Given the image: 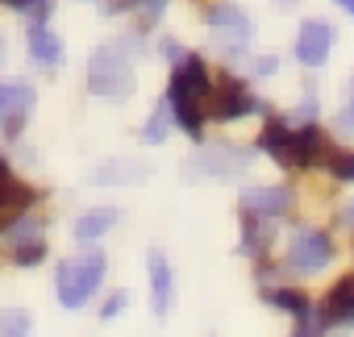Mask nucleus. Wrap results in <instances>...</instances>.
<instances>
[{"label": "nucleus", "instance_id": "obj_1", "mask_svg": "<svg viewBox=\"0 0 354 337\" xmlns=\"http://www.w3.org/2000/svg\"><path fill=\"white\" fill-rule=\"evenodd\" d=\"M142 50L138 34H117L100 42V50L88 63V92L104 100H125L133 92V59Z\"/></svg>", "mask_w": 354, "mask_h": 337}, {"label": "nucleus", "instance_id": "obj_2", "mask_svg": "<svg viewBox=\"0 0 354 337\" xmlns=\"http://www.w3.org/2000/svg\"><path fill=\"white\" fill-rule=\"evenodd\" d=\"M209 67L201 55H188L180 67L171 71V88H167V104L175 113V121H180V129L188 137L201 142L205 133V96H209Z\"/></svg>", "mask_w": 354, "mask_h": 337}, {"label": "nucleus", "instance_id": "obj_3", "mask_svg": "<svg viewBox=\"0 0 354 337\" xmlns=\"http://www.w3.org/2000/svg\"><path fill=\"white\" fill-rule=\"evenodd\" d=\"M104 271H109L104 250H88V254L63 258V262H59V279H55L59 304H63V308H84V304H88V296L100 287Z\"/></svg>", "mask_w": 354, "mask_h": 337}, {"label": "nucleus", "instance_id": "obj_4", "mask_svg": "<svg viewBox=\"0 0 354 337\" xmlns=\"http://www.w3.org/2000/svg\"><path fill=\"white\" fill-rule=\"evenodd\" d=\"M263 108H267V104L250 96L246 79H238V75H230V71L209 84L205 117H213V121H234V117H246V113H263Z\"/></svg>", "mask_w": 354, "mask_h": 337}, {"label": "nucleus", "instance_id": "obj_5", "mask_svg": "<svg viewBox=\"0 0 354 337\" xmlns=\"http://www.w3.org/2000/svg\"><path fill=\"white\" fill-rule=\"evenodd\" d=\"M329 258H333V242H329V233L308 229V225L292 229V242H288V267H292L296 275H313V271L329 267Z\"/></svg>", "mask_w": 354, "mask_h": 337}, {"label": "nucleus", "instance_id": "obj_6", "mask_svg": "<svg viewBox=\"0 0 354 337\" xmlns=\"http://www.w3.org/2000/svg\"><path fill=\"white\" fill-rule=\"evenodd\" d=\"M250 158H254V150H246V146H234V142H213V146H205V150H196V154H192L188 171H192V175H196V171H205V175L225 180V175H238Z\"/></svg>", "mask_w": 354, "mask_h": 337}, {"label": "nucleus", "instance_id": "obj_7", "mask_svg": "<svg viewBox=\"0 0 354 337\" xmlns=\"http://www.w3.org/2000/svg\"><path fill=\"white\" fill-rule=\"evenodd\" d=\"M34 200H38V192L30 188V184H21V180H13V171H9V162L0 158V233H5L13 221H21L30 209H34Z\"/></svg>", "mask_w": 354, "mask_h": 337}, {"label": "nucleus", "instance_id": "obj_8", "mask_svg": "<svg viewBox=\"0 0 354 337\" xmlns=\"http://www.w3.org/2000/svg\"><path fill=\"white\" fill-rule=\"evenodd\" d=\"M292 213V188L283 184H267V188H246L242 192V217H259V221H275Z\"/></svg>", "mask_w": 354, "mask_h": 337}, {"label": "nucleus", "instance_id": "obj_9", "mask_svg": "<svg viewBox=\"0 0 354 337\" xmlns=\"http://www.w3.org/2000/svg\"><path fill=\"white\" fill-rule=\"evenodd\" d=\"M329 46H333V30L325 21H317V17H308L300 26V34H296V59L304 67H321L329 59Z\"/></svg>", "mask_w": 354, "mask_h": 337}, {"label": "nucleus", "instance_id": "obj_10", "mask_svg": "<svg viewBox=\"0 0 354 337\" xmlns=\"http://www.w3.org/2000/svg\"><path fill=\"white\" fill-rule=\"evenodd\" d=\"M292 158L296 166H325L333 158V146L317 125H304V129H292Z\"/></svg>", "mask_w": 354, "mask_h": 337}, {"label": "nucleus", "instance_id": "obj_11", "mask_svg": "<svg viewBox=\"0 0 354 337\" xmlns=\"http://www.w3.org/2000/svg\"><path fill=\"white\" fill-rule=\"evenodd\" d=\"M321 325H354V275L337 279L325 296V308H321Z\"/></svg>", "mask_w": 354, "mask_h": 337}, {"label": "nucleus", "instance_id": "obj_12", "mask_svg": "<svg viewBox=\"0 0 354 337\" xmlns=\"http://www.w3.org/2000/svg\"><path fill=\"white\" fill-rule=\"evenodd\" d=\"M259 146H263V154H271L279 166H296V158H292V129H288V121L283 117H271L267 125H263V133H259Z\"/></svg>", "mask_w": 354, "mask_h": 337}, {"label": "nucleus", "instance_id": "obj_13", "mask_svg": "<svg viewBox=\"0 0 354 337\" xmlns=\"http://www.w3.org/2000/svg\"><path fill=\"white\" fill-rule=\"evenodd\" d=\"M171 296H175V279H171V262L150 250V300H154V312L167 316L171 312Z\"/></svg>", "mask_w": 354, "mask_h": 337}, {"label": "nucleus", "instance_id": "obj_14", "mask_svg": "<svg viewBox=\"0 0 354 337\" xmlns=\"http://www.w3.org/2000/svg\"><path fill=\"white\" fill-rule=\"evenodd\" d=\"M205 21H209V30H213V34L242 38V42H250V38H254V26H250V17H246L242 9L221 5V9H209V13H205Z\"/></svg>", "mask_w": 354, "mask_h": 337}, {"label": "nucleus", "instance_id": "obj_15", "mask_svg": "<svg viewBox=\"0 0 354 337\" xmlns=\"http://www.w3.org/2000/svg\"><path fill=\"white\" fill-rule=\"evenodd\" d=\"M263 300H267V304H275V308H283V312H292L300 325H308V320H313L308 296H304V291H296V287H263Z\"/></svg>", "mask_w": 354, "mask_h": 337}, {"label": "nucleus", "instance_id": "obj_16", "mask_svg": "<svg viewBox=\"0 0 354 337\" xmlns=\"http://www.w3.org/2000/svg\"><path fill=\"white\" fill-rule=\"evenodd\" d=\"M30 55H34V63H42V67H59V63H63V42H59L46 26H30Z\"/></svg>", "mask_w": 354, "mask_h": 337}, {"label": "nucleus", "instance_id": "obj_17", "mask_svg": "<svg viewBox=\"0 0 354 337\" xmlns=\"http://www.w3.org/2000/svg\"><path fill=\"white\" fill-rule=\"evenodd\" d=\"M142 175H150L146 162H138V158H113V162H104L100 171H96V184H129V180H142Z\"/></svg>", "mask_w": 354, "mask_h": 337}, {"label": "nucleus", "instance_id": "obj_18", "mask_svg": "<svg viewBox=\"0 0 354 337\" xmlns=\"http://www.w3.org/2000/svg\"><path fill=\"white\" fill-rule=\"evenodd\" d=\"M34 108L30 84H0V117H26Z\"/></svg>", "mask_w": 354, "mask_h": 337}, {"label": "nucleus", "instance_id": "obj_19", "mask_svg": "<svg viewBox=\"0 0 354 337\" xmlns=\"http://www.w3.org/2000/svg\"><path fill=\"white\" fill-rule=\"evenodd\" d=\"M271 246V221H259V217H242V254L250 258H263Z\"/></svg>", "mask_w": 354, "mask_h": 337}, {"label": "nucleus", "instance_id": "obj_20", "mask_svg": "<svg viewBox=\"0 0 354 337\" xmlns=\"http://www.w3.org/2000/svg\"><path fill=\"white\" fill-rule=\"evenodd\" d=\"M113 221H117L113 209H92L88 217L75 221V238L80 242H96V238H104V229H113Z\"/></svg>", "mask_w": 354, "mask_h": 337}, {"label": "nucleus", "instance_id": "obj_21", "mask_svg": "<svg viewBox=\"0 0 354 337\" xmlns=\"http://www.w3.org/2000/svg\"><path fill=\"white\" fill-rule=\"evenodd\" d=\"M5 242H13V250L26 246V242H42V221H38V213H26L21 221H13V225L5 229Z\"/></svg>", "mask_w": 354, "mask_h": 337}, {"label": "nucleus", "instance_id": "obj_22", "mask_svg": "<svg viewBox=\"0 0 354 337\" xmlns=\"http://www.w3.org/2000/svg\"><path fill=\"white\" fill-rule=\"evenodd\" d=\"M167 125H171V104H167V96L154 104V117H150V125L142 129V137L146 142H162L167 137Z\"/></svg>", "mask_w": 354, "mask_h": 337}, {"label": "nucleus", "instance_id": "obj_23", "mask_svg": "<svg viewBox=\"0 0 354 337\" xmlns=\"http://www.w3.org/2000/svg\"><path fill=\"white\" fill-rule=\"evenodd\" d=\"M325 166L337 184H354V150H333V158Z\"/></svg>", "mask_w": 354, "mask_h": 337}, {"label": "nucleus", "instance_id": "obj_24", "mask_svg": "<svg viewBox=\"0 0 354 337\" xmlns=\"http://www.w3.org/2000/svg\"><path fill=\"white\" fill-rule=\"evenodd\" d=\"M0 337H30V316L21 308L0 312Z\"/></svg>", "mask_w": 354, "mask_h": 337}, {"label": "nucleus", "instance_id": "obj_25", "mask_svg": "<svg viewBox=\"0 0 354 337\" xmlns=\"http://www.w3.org/2000/svg\"><path fill=\"white\" fill-rule=\"evenodd\" d=\"M42 258H46V242H26V246L13 250V262L17 267H38Z\"/></svg>", "mask_w": 354, "mask_h": 337}, {"label": "nucleus", "instance_id": "obj_26", "mask_svg": "<svg viewBox=\"0 0 354 337\" xmlns=\"http://www.w3.org/2000/svg\"><path fill=\"white\" fill-rule=\"evenodd\" d=\"M133 9L142 13V26H154L162 17V9H167V0H133Z\"/></svg>", "mask_w": 354, "mask_h": 337}, {"label": "nucleus", "instance_id": "obj_27", "mask_svg": "<svg viewBox=\"0 0 354 337\" xmlns=\"http://www.w3.org/2000/svg\"><path fill=\"white\" fill-rule=\"evenodd\" d=\"M158 55H162L167 63H175V67H180V63L188 59V55H184V46L175 42V38H158Z\"/></svg>", "mask_w": 354, "mask_h": 337}, {"label": "nucleus", "instance_id": "obj_28", "mask_svg": "<svg viewBox=\"0 0 354 337\" xmlns=\"http://www.w3.org/2000/svg\"><path fill=\"white\" fill-rule=\"evenodd\" d=\"M21 13H26V17H34V26H42V21H46V13H50V0H21Z\"/></svg>", "mask_w": 354, "mask_h": 337}, {"label": "nucleus", "instance_id": "obj_29", "mask_svg": "<svg viewBox=\"0 0 354 337\" xmlns=\"http://www.w3.org/2000/svg\"><path fill=\"white\" fill-rule=\"evenodd\" d=\"M125 304H129V291H113V296L104 300V308H100V316H104V320H113V316H117V312H121Z\"/></svg>", "mask_w": 354, "mask_h": 337}, {"label": "nucleus", "instance_id": "obj_30", "mask_svg": "<svg viewBox=\"0 0 354 337\" xmlns=\"http://www.w3.org/2000/svg\"><path fill=\"white\" fill-rule=\"evenodd\" d=\"M337 129L354 133V79H350V100H346V108L337 113Z\"/></svg>", "mask_w": 354, "mask_h": 337}, {"label": "nucleus", "instance_id": "obj_31", "mask_svg": "<svg viewBox=\"0 0 354 337\" xmlns=\"http://www.w3.org/2000/svg\"><path fill=\"white\" fill-rule=\"evenodd\" d=\"M21 125H26V117H0V133H5V137H17Z\"/></svg>", "mask_w": 354, "mask_h": 337}, {"label": "nucleus", "instance_id": "obj_32", "mask_svg": "<svg viewBox=\"0 0 354 337\" xmlns=\"http://www.w3.org/2000/svg\"><path fill=\"white\" fill-rule=\"evenodd\" d=\"M279 71V59L267 55V59H254V75H275Z\"/></svg>", "mask_w": 354, "mask_h": 337}, {"label": "nucleus", "instance_id": "obj_33", "mask_svg": "<svg viewBox=\"0 0 354 337\" xmlns=\"http://www.w3.org/2000/svg\"><path fill=\"white\" fill-rule=\"evenodd\" d=\"M342 221H346V225H354V204H346V209H342Z\"/></svg>", "mask_w": 354, "mask_h": 337}, {"label": "nucleus", "instance_id": "obj_34", "mask_svg": "<svg viewBox=\"0 0 354 337\" xmlns=\"http://www.w3.org/2000/svg\"><path fill=\"white\" fill-rule=\"evenodd\" d=\"M337 5H342V9H346L350 17H354V0H337Z\"/></svg>", "mask_w": 354, "mask_h": 337}, {"label": "nucleus", "instance_id": "obj_35", "mask_svg": "<svg viewBox=\"0 0 354 337\" xmlns=\"http://www.w3.org/2000/svg\"><path fill=\"white\" fill-rule=\"evenodd\" d=\"M0 5H13V9H21V0H0Z\"/></svg>", "mask_w": 354, "mask_h": 337}, {"label": "nucleus", "instance_id": "obj_36", "mask_svg": "<svg viewBox=\"0 0 354 337\" xmlns=\"http://www.w3.org/2000/svg\"><path fill=\"white\" fill-rule=\"evenodd\" d=\"M296 337H317V333H296Z\"/></svg>", "mask_w": 354, "mask_h": 337}, {"label": "nucleus", "instance_id": "obj_37", "mask_svg": "<svg viewBox=\"0 0 354 337\" xmlns=\"http://www.w3.org/2000/svg\"><path fill=\"white\" fill-rule=\"evenodd\" d=\"M0 55H5V38H0Z\"/></svg>", "mask_w": 354, "mask_h": 337}]
</instances>
